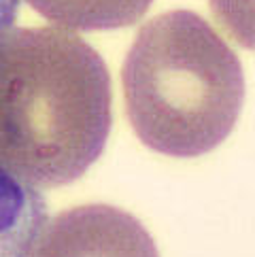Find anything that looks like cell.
I'll return each instance as SVG.
<instances>
[{
  "instance_id": "277c9868",
  "label": "cell",
  "mask_w": 255,
  "mask_h": 257,
  "mask_svg": "<svg viewBox=\"0 0 255 257\" xmlns=\"http://www.w3.org/2000/svg\"><path fill=\"white\" fill-rule=\"evenodd\" d=\"M39 15L77 32H104L132 26L153 0H26Z\"/></svg>"
},
{
  "instance_id": "5b68a950",
  "label": "cell",
  "mask_w": 255,
  "mask_h": 257,
  "mask_svg": "<svg viewBox=\"0 0 255 257\" xmlns=\"http://www.w3.org/2000/svg\"><path fill=\"white\" fill-rule=\"evenodd\" d=\"M45 208L39 191L0 172V257H26L34 234L47 219Z\"/></svg>"
},
{
  "instance_id": "8992f818",
  "label": "cell",
  "mask_w": 255,
  "mask_h": 257,
  "mask_svg": "<svg viewBox=\"0 0 255 257\" xmlns=\"http://www.w3.org/2000/svg\"><path fill=\"white\" fill-rule=\"evenodd\" d=\"M17 11H20V0H0V34L13 28Z\"/></svg>"
},
{
  "instance_id": "6da1fadb",
  "label": "cell",
  "mask_w": 255,
  "mask_h": 257,
  "mask_svg": "<svg viewBox=\"0 0 255 257\" xmlns=\"http://www.w3.org/2000/svg\"><path fill=\"white\" fill-rule=\"evenodd\" d=\"M113 87L100 53L64 28L0 34V172L30 189L83 177L113 123Z\"/></svg>"
},
{
  "instance_id": "7a4b0ae2",
  "label": "cell",
  "mask_w": 255,
  "mask_h": 257,
  "mask_svg": "<svg viewBox=\"0 0 255 257\" xmlns=\"http://www.w3.org/2000/svg\"><path fill=\"white\" fill-rule=\"evenodd\" d=\"M121 85L141 143L172 158L219 147L244 100L238 56L204 17L185 9L145 22L125 56Z\"/></svg>"
},
{
  "instance_id": "3957f363",
  "label": "cell",
  "mask_w": 255,
  "mask_h": 257,
  "mask_svg": "<svg viewBox=\"0 0 255 257\" xmlns=\"http://www.w3.org/2000/svg\"><path fill=\"white\" fill-rule=\"evenodd\" d=\"M26 257H160L139 219L111 204H81L45 219Z\"/></svg>"
}]
</instances>
